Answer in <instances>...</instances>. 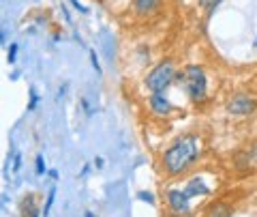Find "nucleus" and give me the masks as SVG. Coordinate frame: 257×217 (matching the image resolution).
Segmentation results:
<instances>
[{
  "instance_id": "1",
  "label": "nucleus",
  "mask_w": 257,
  "mask_h": 217,
  "mask_svg": "<svg viewBox=\"0 0 257 217\" xmlns=\"http://www.w3.org/2000/svg\"><path fill=\"white\" fill-rule=\"evenodd\" d=\"M202 155L199 142L195 135H187V138L176 140L170 149L163 153V168L170 176H178L189 170Z\"/></svg>"
},
{
  "instance_id": "2",
  "label": "nucleus",
  "mask_w": 257,
  "mask_h": 217,
  "mask_svg": "<svg viewBox=\"0 0 257 217\" xmlns=\"http://www.w3.org/2000/svg\"><path fill=\"white\" fill-rule=\"evenodd\" d=\"M178 82L182 84V88L187 91L189 99L193 101H202L206 99V93H208V80L202 67L197 65H189L182 69V74L178 76Z\"/></svg>"
},
{
  "instance_id": "3",
  "label": "nucleus",
  "mask_w": 257,
  "mask_h": 217,
  "mask_svg": "<svg viewBox=\"0 0 257 217\" xmlns=\"http://www.w3.org/2000/svg\"><path fill=\"white\" fill-rule=\"evenodd\" d=\"M176 80V69L172 60H163L146 76V88L150 93H165V88Z\"/></svg>"
},
{
  "instance_id": "4",
  "label": "nucleus",
  "mask_w": 257,
  "mask_h": 217,
  "mask_svg": "<svg viewBox=\"0 0 257 217\" xmlns=\"http://www.w3.org/2000/svg\"><path fill=\"white\" fill-rule=\"evenodd\" d=\"M227 110H229V114H234V116H251L257 110V101L251 95L240 93L227 103Z\"/></svg>"
},
{
  "instance_id": "5",
  "label": "nucleus",
  "mask_w": 257,
  "mask_h": 217,
  "mask_svg": "<svg viewBox=\"0 0 257 217\" xmlns=\"http://www.w3.org/2000/svg\"><path fill=\"white\" fill-rule=\"evenodd\" d=\"M167 206L176 215H187L191 211V196L187 194V189H172L167 191Z\"/></svg>"
},
{
  "instance_id": "6",
  "label": "nucleus",
  "mask_w": 257,
  "mask_h": 217,
  "mask_svg": "<svg viewBox=\"0 0 257 217\" xmlns=\"http://www.w3.org/2000/svg\"><path fill=\"white\" fill-rule=\"evenodd\" d=\"M148 106L152 110V114H157V116H167L172 112V103L165 97V93H150Z\"/></svg>"
},
{
  "instance_id": "7",
  "label": "nucleus",
  "mask_w": 257,
  "mask_h": 217,
  "mask_svg": "<svg viewBox=\"0 0 257 217\" xmlns=\"http://www.w3.org/2000/svg\"><path fill=\"white\" fill-rule=\"evenodd\" d=\"M206 217H231V206L225 202H212L208 206Z\"/></svg>"
},
{
  "instance_id": "8",
  "label": "nucleus",
  "mask_w": 257,
  "mask_h": 217,
  "mask_svg": "<svg viewBox=\"0 0 257 217\" xmlns=\"http://www.w3.org/2000/svg\"><path fill=\"white\" fill-rule=\"evenodd\" d=\"M161 5V0H133V9L138 11L140 15H146L152 13Z\"/></svg>"
},
{
  "instance_id": "9",
  "label": "nucleus",
  "mask_w": 257,
  "mask_h": 217,
  "mask_svg": "<svg viewBox=\"0 0 257 217\" xmlns=\"http://www.w3.org/2000/svg\"><path fill=\"white\" fill-rule=\"evenodd\" d=\"M187 194H189V196H206V194H208V187H206V185L199 181V179H193V181H189V185H187Z\"/></svg>"
},
{
  "instance_id": "10",
  "label": "nucleus",
  "mask_w": 257,
  "mask_h": 217,
  "mask_svg": "<svg viewBox=\"0 0 257 217\" xmlns=\"http://www.w3.org/2000/svg\"><path fill=\"white\" fill-rule=\"evenodd\" d=\"M24 217H41V213L37 211V206H35V198L28 196V198H24Z\"/></svg>"
},
{
  "instance_id": "11",
  "label": "nucleus",
  "mask_w": 257,
  "mask_h": 217,
  "mask_svg": "<svg viewBox=\"0 0 257 217\" xmlns=\"http://www.w3.org/2000/svg\"><path fill=\"white\" fill-rule=\"evenodd\" d=\"M246 164L257 166V144L251 147V149H246Z\"/></svg>"
},
{
  "instance_id": "12",
  "label": "nucleus",
  "mask_w": 257,
  "mask_h": 217,
  "mask_svg": "<svg viewBox=\"0 0 257 217\" xmlns=\"http://www.w3.org/2000/svg\"><path fill=\"white\" fill-rule=\"evenodd\" d=\"M54 196H56V189L52 187V189H50V196H47V200H45V208H43V217H47V213H50V208H52V204H54Z\"/></svg>"
},
{
  "instance_id": "13",
  "label": "nucleus",
  "mask_w": 257,
  "mask_h": 217,
  "mask_svg": "<svg viewBox=\"0 0 257 217\" xmlns=\"http://www.w3.org/2000/svg\"><path fill=\"white\" fill-rule=\"evenodd\" d=\"M37 172H39V174H43V172H45V162H43V157H41V155H37Z\"/></svg>"
},
{
  "instance_id": "14",
  "label": "nucleus",
  "mask_w": 257,
  "mask_h": 217,
  "mask_svg": "<svg viewBox=\"0 0 257 217\" xmlns=\"http://www.w3.org/2000/svg\"><path fill=\"white\" fill-rule=\"evenodd\" d=\"M216 3H219V0H199V5L206 7V9H212V7H214Z\"/></svg>"
},
{
  "instance_id": "15",
  "label": "nucleus",
  "mask_w": 257,
  "mask_h": 217,
  "mask_svg": "<svg viewBox=\"0 0 257 217\" xmlns=\"http://www.w3.org/2000/svg\"><path fill=\"white\" fill-rule=\"evenodd\" d=\"M15 54H18V45H11V52H9V65L15 62Z\"/></svg>"
},
{
  "instance_id": "16",
  "label": "nucleus",
  "mask_w": 257,
  "mask_h": 217,
  "mask_svg": "<svg viewBox=\"0 0 257 217\" xmlns=\"http://www.w3.org/2000/svg\"><path fill=\"white\" fill-rule=\"evenodd\" d=\"M35 103H37V93H35V91H30V110L35 108Z\"/></svg>"
},
{
  "instance_id": "17",
  "label": "nucleus",
  "mask_w": 257,
  "mask_h": 217,
  "mask_svg": "<svg viewBox=\"0 0 257 217\" xmlns=\"http://www.w3.org/2000/svg\"><path fill=\"white\" fill-rule=\"evenodd\" d=\"M172 217H182V215H176V213H174V215H172Z\"/></svg>"
}]
</instances>
